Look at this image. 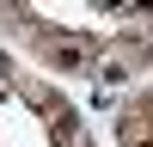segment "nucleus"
<instances>
[{
	"label": "nucleus",
	"instance_id": "nucleus-1",
	"mask_svg": "<svg viewBox=\"0 0 153 147\" xmlns=\"http://www.w3.org/2000/svg\"><path fill=\"white\" fill-rule=\"evenodd\" d=\"M49 55H55L61 68H86V43H74V37H61V43H49Z\"/></svg>",
	"mask_w": 153,
	"mask_h": 147
}]
</instances>
